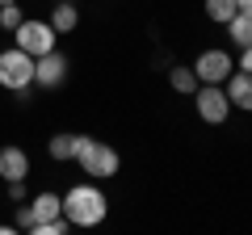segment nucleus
<instances>
[{
    "label": "nucleus",
    "instance_id": "nucleus-7",
    "mask_svg": "<svg viewBox=\"0 0 252 235\" xmlns=\"http://www.w3.org/2000/svg\"><path fill=\"white\" fill-rule=\"evenodd\" d=\"M63 80H67V55L46 51V55L34 59V84L38 88H59Z\"/></svg>",
    "mask_w": 252,
    "mask_h": 235
},
{
    "label": "nucleus",
    "instance_id": "nucleus-1",
    "mask_svg": "<svg viewBox=\"0 0 252 235\" xmlns=\"http://www.w3.org/2000/svg\"><path fill=\"white\" fill-rule=\"evenodd\" d=\"M109 214V198L101 193L97 181H84V185H72L63 193V218L72 227H101Z\"/></svg>",
    "mask_w": 252,
    "mask_h": 235
},
{
    "label": "nucleus",
    "instance_id": "nucleus-4",
    "mask_svg": "<svg viewBox=\"0 0 252 235\" xmlns=\"http://www.w3.org/2000/svg\"><path fill=\"white\" fill-rule=\"evenodd\" d=\"M193 109L206 126H223L227 118H231V101H227L223 84H198L193 88Z\"/></svg>",
    "mask_w": 252,
    "mask_h": 235
},
{
    "label": "nucleus",
    "instance_id": "nucleus-11",
    "mask_svg": "<svg viewBox=\"0 0 252 235\" xmlns=\"http://www.w3.org/2000/svg\"><path fill=\"white\" fill-rule=\"evenodd\" d=\"M51 26H55V34H72V29L80 26V9H76L72 0H55V9H51Z\"/></svg>",
    "mask_w": 252,
    "mask_h": 235
},
{
    "label": "nucleus",
    "instance_id": "nucleus-17",
    "mask_svg": "<svg viewBox=\"0 0 252 235\" xmlns=\"http://www.w3.org/2000/svg\"><path fill=\"white\" fill-rule=\"evenodd\" d=\"M63 231H72V223H67V218H46V223H38L34 227V235H63Z\"/></svg>",
    "mask_w": 252,
    "mask_h": 235
},
{
    "label": "nucleus",
    "instance_id": "nucleus-19",
    "mask_svg": "<svg viewBox=\"0 0 252 235\" xmlns=\"http://www.w3.org/2000/svg\"><path fill=\"white\" fill-rule=\"evenodd\" d=\"M9 198L13 202H26V181H9Z\"/></svg>",
    "mask_w": 252,
    "mask_h": 235
},
{
    "label": "nucleus",
    "instance_id": "nucleus-18",
    "mask_svg": "<svg viewBox=\"0 0 252 235\" xmlns=\"http://www.w3.org/2000/svg\"><path fill=\"white\" fill-rule=\"evenodd\" d=\"M235 67L252 76V46H240V59H235Z\"/></svg>",
    "mask_w": 252,
    "mask_h": 235
},
{
    "label": "nucleus",
    "instance_id": "nucleus-3",
    "mask_svg": "<svg viewBox=\"0 0 252 235\" xmlns=\"http://www.w3.org/2000/svg\"><path fill=\"white\" fill-rule=\"evenodd\" d=\"M34 84V55H26L21 46L0 51V88L9 92H26Z\"/></svg>",
    "mask_w": 252,
    "mask_h": 235
},
{
    "label": "nucleus",
    "instance_id": "nucleus-10",
    "mask_svg": "<svg viewBox=\"0 0 252 235\" xmlns=\"http://www.w3.org/2000/svg\"><path fill=\"white\" fill-rule=\"evenodd\" d=\"M30 176V155L21 151V147H0V181L9 185V181H26Z\"/></svg>",
    "mask_w": 252,
    "mask_h": 235
},
{
    "label": "nucleus",
    "instance_id": "nucleus-9",
    "mask_svg": "<svg viewBox=\"0 0 252 235\" xmlns=\"http://www.w3.org/2000/svg\"><path fill=\"white\" fill-rule=\"evenodd\" d=\"M223 92H227V101H231V109L252 114V76H248V72H240V67H235V72L223 80Z\"/></svg>",
    "mask_w": 252,
    "mask_h": 235
},
{
    "label": "nucleus",
    "instance_id": "nucleus-8",
    "mask_svg": "<svg viewBox=\"0 0 252 235\" xmlns=\"http://www.w3.org/2000/svg\"><path fill=\"white\" fill-rule=\"evenodd\" d=\"M26 214H30L26 231H34V227L46 223V218H59V214H63V193H38V198H30Z\"/></svg>",
    "mask_w": 252,
    "mask_h": 235
},
{
    "label": "nucleus",
    "instance_id": "nucleus-12",
    "mask_svg": "<svg viewBox=\"0 0 252 235\" xmlns=\"http://www.w3.org/2000/svg\"><path fill=\"white\" fill-rule=\"evenodd\" d=\"M223 29H227V38H231L235 51H240V46H252V13H235Z\"/></svg>",
    "mask_w": 252,
    "mask_h": 235
},
{
    "label": "nucleus",
    "instance_id": "nucleus-13",
    "mask_svg": "<svg viewBox=\"0 0 252 235\" xmlns=\"http://www.w3.org/2000/svg\"><path fill=\"white\" fill-rule=\"evenodd\" d=\"M46 155H51V160H76V135H67V130H63V135H51V143H46Z\"/></svg>",
    "mask_w": 252,
    "mask_h": 235
},
{
    "label": "nucleus",
    "instance_id": "nucleus-22",
    "mask_svg": "<svg viewBox=\"0 0 252 235\" xmlns=\"http://www.w3.org/2000/svg\"><path fill=\"white\" fill-rule=\"evenodd\" d=\"M72 4H76V0H72Z\"/></svg>",
    "mask_w": 252,
    "mask_h": 235
},
{
    "label": "nucleus",
    "instance_id": "nucleus-16",
    "mask_svg": "<svg viewBox=\"0 0 252 235\" xmlns=\"http://www.w3.org/2000/svg\"><path fill=\"white\" fill-rule=\"evenodd\" d=\"M21 21H26V13H21L17 0H13V4H0V29H9V34H13Z\"/></svg>",
    "mask_w": 252,
    "mask_h": 235
},
{
    "label": "nucleus",
    "instance_id": "nucleus-5",
    "mask_svg": "<svg viewBox=\"0 0 252 235\" xmlns=\"http://www.w3.org/2000/svg\"><path fill=\"white\" fill-rule=\"evenodd\" d=\"M13 38H17V46L26 55H46V51H55V42H59V34H55V26L51 21H34V17H26L17 29H13Z\"/></svg>",
    "mask_w": 252,
    "mask_h": 235
},
{
    "label": "nucleus",
    "instance_id": "nucleus-14",
    "mask_svg": "<svg viewBox=\"0 0 252 235\" xmlns=\"http://www.w3.org/2000/svg\"><path fill=\"white\" fill-rule=\"evenodd\" d=\"M168 84H172V92H181V97H193L198 76H193V67H172V72H168Z\"/></svg>",
    "mask_w": 252,
    "mask_h": 235
},
{
    "label": "nucleus",
    "instance_id": "nucleus-2",
    "mask_svg": "<svg viewBox=\"0 0 252 235\" xmlns=\"http://www.w3.org/2000/svg\"><path fill=\"white\" fill-rule=\"evenodd\" d=\"M76 164H80V172L89 181H109V176H118V168H122V160H118L114 147L101 143V139H89V135H76Z\"/></svg>",
    "mask_w": 252,
    "mask_h": 235
},
{
    "label": "nucleus",
    "instance_id": "nucleus-21",
    "mask_svg": "<svg viewBox=\"0 0 252 235\" xmlns=\"http://www.w3.org/2000/svg\"><path fill=\"white\" fill-rule=\"evenodd\" d=\"M0 4H13V0H0Z\"/></svg>",
    "mask_w": 252,
    "mask_h": 235
},
{
    "label": "nucleus",
    "instance_id": "nucleus-15",
    "mask_svg": "<svg viewBox=\"0 0 252 235\" xmlns=\"http://www.w3.org/2000/svg\"><path fill=\"white\" fill-rule=\"evenodd\" d=\"M235 13H240V9H235V0H206V17L215 21V26H227Z\"/></svg>",
    "mask_w": 252,
    "mask_h": 235
},
{
    "label": "nucleus",
    "instance_id": "nucleus-20",
    "mask_svg": "<svg viewBox=\"0 0 252 235\" xmlns=\"http://www.w3.org/2000/svg\"><path fill=\"white\" fill-rule=\"evenodd\" d=\"M235 9H240V13H252V0H235Z\"/></svg>",
    "mask_w": 252,
    "mask_h": 235
},
{
    "label": "nucleus",
    "instance_id": "nucleus-6",
    "mask_svg": "<svg viewBox=\"0 0 252 235\" xmlns=\"http://www.w3.org/2000/svg\"><path fill=\"white\" fill-rule=\"evenodd\" d=\"M231 72H235V59H231V51H223V46H206V51L193 59L198 84H223Z\"/></svg>",
    "mask_w": 252,
    "mask_h": 235
}]
</instances>
